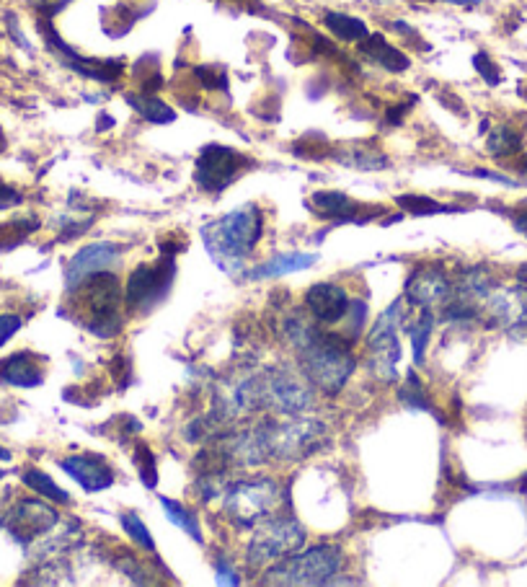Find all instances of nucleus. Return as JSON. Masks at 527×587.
<instances>
[{"label":"nucleus","instance_id":"obj_16","mask_svg":"<svg viewBox=\"0 0 527 587\" xmlns=\"http://www.w3.org/2000/svg\"><path fill=\"white\" fill-rule=\"evenodd\" d=\"M122 259V249L112 241H101V244H91L86 249H81L65 267V288L73 290L78 288L83 280H88L91 275H99V272H109V267Z\"/></svg>","mask_w":527,"mask_h":587},{"label":"nucleus","instance_id":"obj_4","mask_svg":"<svg viewBox=\"0 0 527 587\" xmlns=\"http://www.w3.org/2000/svg\"><path fill=\"white\" fill-rule=\"evenodd\" d=\"M344 556L336 546H313L274 562L264 572L261 585H326L339 575Z\"/></svg>","mask_w":527,"mask_h":587},{"label":"nucleus","instance_id":"obj_1","mask_svg":"<svg viewBox=\"0 0 527 587\" xmlns=\"http://www.w3.org/2000/svg\"><path fill=\"white\" fill-rule=\"evenodd\" d=\"M282 331L292 350L298 352L300 370L310 386L326 396H336L347 386L357 368L349 339L341 337L339 331H323L318 321H308L303 313L287 316Z\"/></svg>","mask_w":527,"mask_h":587},{"label":"nucleus","instance_id":"obj_28","mask_svg":"<svg viewBox=\"0 0 527 587\" xmlns=\"http://www.w3.org/2000/svg\"><path fill=\"white\" fill-rule=\"evenodd\" d=\"M161 505H163V510H166V518L171 520L176 528H181V531L189 533V536H192L197 544H202V528H199L197 515L189 513V510H186L181 502L168 500V497H161Z\"/></svg>","mask_w":527,"mask_h":587},{"label":"nucleus","instance_id":"obj_22","mask_svg":"<svg viewBox=\"0 0 527 587\" xmlns=\"http://www.w3.org/2000/svg\"><path fill=\"white\" fill-rule=\"evenodd\" d=\"M331 158H336L344 166H352V169L362 171H380L388 169L391 161L385 153H380L372 143H352V145H341L339 150H331Z\"/></svg>","mask_w":527,"mask_h":587},{"label":"nucleus","instance_id":"obj_35","mask_svg":"<svg viewBox=\"0 0 527 587\" xmlns=\"http://www.w3.org/2000/svg\"><path fill=\"white\" fill-rule=\"evenodd\" d=\"M199 86L207 88V91H225L228 88V73L220 65H199L194 68Z\"/></svg>","mask_w":527,"mask_h":587},{"label":"nucleus","instance_id":"obj_38","mask_svg":"<svg viewBox=\"0 0 527 587\" xmlns=\"http://www.w3.org/2000/svg\"><path fill=\"white\" fill-rule=\"evenodd\" d=\"M414 107V96H411V101H401L398 107H391L388 112H385V122L391 127H398L403 122V117H406V112Z\"/></svg>","mask_w":527,"mask_h":587},{"label":"nucleus","instance_id":"obj_47","mask_svg":"<svg viewBox=\"0 0 527 587\" xmlns=\"http://www.w3.org/2000/svg\"><path fill=\"white\" fill-rule=\"evenodd\" d=\"M520 96L527 101V83H522V86H520Z\"/></svg>","mask_w":527,"mask_h":587},{"label":"nucleus","instance_id":"obj_31","mask_svg":"<svg viewBox=\"0 0 527 587\" xmlns=\"http://www.w3.org/2000/svg\"><path fill=\"white\" fill-rule=\"evenodd\" d=\"M401 401L406 406H409V409H416V412H429V409H432V404H429V399H427V391H424V386H422V381H419V375L414 373V370H409V373H406V386L401 388Z\"/></svg>","mask_w":527,"mask_h":587},{"label":"nucleus","instance_id":"obj_6","mask_svg":"<svg viewBox=\"0 0 527 587\" xmlns=\"http://www.w3.org/2000/svg\"><path fill=\"white\" fill-rule=\"evenodd\" d=\"M259 427L269 458L298 461L326 445V425L316 419H264Z\"/></svg>","mask_w":527,"mask_h":587},{"label":"nucleus","instance_id":"obj_40","mask_svg":"<svg viewBox=\"0 0 527 587\" xmlns=\"http://www.w3.org/2000/svg\"><path fill=\"white\" fill-rule=\"evenodd\" d=\"M19 202H21V194L16 192V189L8 187L6 182H0V210H3V207L19 205Z\"/></svg>","mask_w":527,"mask_h":587},{"label":"nucleus","instance_id":"obj_29","mask_svg":"<svg viewBox=\"0 0 527 587\" xmlns=\"http://www.w3.org/2000/svg\"><path fill=\"white\" fill-rule=\"evenodd\" d=\"M398 207H403L409 215H416V218H424V215H440V213H455V207L440 205L432 197H422V194H401L396 197Z\"/></svg>","mask_w":527,"mask_h":587},{"label":"nucleus","instance_id":"obj_45","mask_svg":"<svg viewBox=\"0 0 527 587\" xmlns=\"http://www.w3.org/2000/svg\"><path fill=\"white\" fill-rule=\"evenodd\" d=\"M11 450H6L3 445H0V461H11Z\"/></svg>","mask_w":527,"mask_h":587},{"label":"nucleus","instance_id":"obj_14","mask_svg":"<svg viewBox=\"0 0 527 587\" xmlns=\"http://www.w3.org/2000/svg\"><path fill=\"white\" fill-rule=\"evenodd\" d=\"M308 207L323 220H334V223H354L365 225L370 220L385 215V207L380 205H362V202L352 200L344 192H313L308 200Z\"/></svg>","mask_w":527,"mask_h":587},{"label":"nucleus","instance_id":"obj_9","mask_svg":"<svg viewBox=\"0 0 527 587\" xmlns=\"http://www.w3.org/2000/svg\"><path fill=\"white\" fill-rule=\"evenodd\" d=\"M403 321V300H396L388 311L380 313L370 331H367V365L375 378L383 383L396 381V365L401 360V347H398V326Z\"/></svg>","mask_w":527,"mask_h":587},{"label":"nucleus","instance_id":"obj_41","mask_svg":"<svg viewBox=\"0 0 527 587\" xmlns=\"http://www.w3.org/2000/svg\"><path fill=\"white\" fill-rule=\"evenodd\" d=\"M217 582H223V585H238L241 577H238L225 562H217Z\"/></svg>","mask_w":527,"mask_h":587},{"label":"nucleus","instance_id":"obj_33","mask_svg":"<svg viewBox=\"0 0 527 587\" xmlns=\"http://www.w3.org/2000/svg\"><path fill=\"white\" fill-rule=\"evenodd\" d=\"M39 228V220H13V223L3 225L0 228V249H11V246H19L29 233H34Z\"/></svg>","mask_w":527,"mask_h":587},{"label":"nucleus","instance_id":"obj_27","mask_svg":"<svg viewBox=\"0 0 527 587\" xmlns=\"http://www.w3.org/2000/svg\"><path fill=\"white\" fill-rule=\"evenodd\" d=\"M21 479H24V484L31 489V492H37L39 497H44V500L57 502V505H70V494L62 487H57V481L52 479V476L44 474V471L29 469L24 471Z\"/></svg>","mask_w":527,"mask_h":587},{"label":"nucleus","instance_id":"obj_11","mask_svg":"<svg viewBox=\"0 0 527 587\" xmlns=\"http://www.w3.org/2000/svg\"><path fill=\"white\" fill-rule=\"evenodd\" d=\"M254 166L251 158H246L238 150L228 148V145H205L197 158V169H194V182L202 192L220 194L236 182L243 171Z\"/></svg>","mask_w":527,"mask_h":587},{"label":"nucleus","instance_id":"obj_17","mask_svg":"<svg viewBox=\"0 0 527 587\" xmlns=\"http://www.w3.org/2000/svg\"><path fill=\"white\" fill-rule=\"evenodd\" d=\"M349 306H352V298L336 282H316L305 293V308L313 316V321H318L321 326L341 324Z\"/></svg>","mask_w":527,"mask_h":587},{"label":"nucleus","instance_id":"obj_3","mask_svg":"<svg viewBox=\"0 0 527 587\" xmlns=\"http://www.w3.org/2000/svg\"><path fill=\"white\" fill-rule=\"evenodd\" d=\"M70 293H78L83 306V324L101 339L117 337L122 331V288L112 272H99L83 280Z\"/></svg>","mask_w":527,"mask_h":587},{"label":"nucleus","instance_id":"obj_46","mask_svg":"<svg viewBox=\"0 0 527 587\" xmlns=\"http://www.w3.org/2000/svg\"><path fill=\"white\" fill-rule=\"evenodd\" d=\"M6 150V135H3V130H0V153Z\"/></svg>","mask_w":527,"mask_h":587},{"label":"nucleus","instance_id":"obj_7","mask_svg":"<svg viewBox=\"0 0 527 587\" xmlns=\"http://www.w3.org/2000/svg\"><path fill=\"white\" fill-rule=\"evenodd\" d=\"M223 510L238 528H256L272 518L279 500V487L272 479L233 481L223 492Z\"/></svg>","mask_w":527,"mask_h":587},{"label":"nucleus","instance_id":"obj_37","mask_svg":"<svg viewBox=\"0 0 527 587\" xmlns=\"http://www.w3.org/2000/svg\"><path fill=\"white\" fill-rule=\"evenodd\" d=\"M21 329V316L16 313H3L0 316V347L13 337V334H19Z\"/></svg>","mask_w":527,"mask_h":587},{"label":"nucleus","instance_id":"obj_26","mask_svg":"<svg viewBox=\"0 0 527 587\" xmlns=\"http://www.w3.org/2000/svg\"><path fill=\"white\" fill-rule=\"evenodd\" d=\"M403 329H406V334H409V339H411V347H414V360L416 363H422L424 350H427L429 337H432V329H434L432 308H419V316H416V321L403 324Z\"/></svg>","mask_w":527,"mask_h":587},{"label":"nucleus","instance_id":"obj_25","mask_svg":"<svg viewBox=\"0 0 527 587\" xmlns=\"http://www.w3.org/2000/svg\"><path fill=\"white\" fill-rule=\"evenodd\" d=\"M525 148V135L512 125H499L491 130L489 140H486V150L494 158H515Z\"/></svg>","mask_w":527,"mask_h":587},{"label":"nucleus","instance_id":"obj_21","mask_svg":"<svg viewBox=\"0 0 527 587\" xmlns=\"http://www.w3.org/2000/svg\"><path fill=\"white\" fill-rule=\"evenodd\" d=\"M360 55L370 63L380 65L388 73H403L411 68V60L398 47H393L383 34H367L360 42Z\"/></svg>","mask_w":527,"mask_h":587},{"label":"nucleus","instance_id":"obj_42","mask_svg":"<svg viewBox=\"0 0 527 587\" xmlns=\"http://www.w3.org/2000/svg\"><path fill=\"white\" fill-rule=\"evenodd\" d=\"M512 223H515V228H517V231H520L522 236L527 238V205L517 207L515 213H512Z\"/></svg>","mask_w":527,"mask_h":587},{"label":"nucleus","instance_id":"obj_12","mask_svg":"<svg viewBox=\"0 0 527 587\" xmlns=\"http://www.w3.org/2000/svg\"><path fill=\"white\" fill-rule=\"evenodd\" d=\"M39 26H42V34L44 39H47V44L55 50L57 60H60L65 68L73 70V73L83 75V78H88V81H99V83H114L119 75H122L124 70L122 60H96V57H86L81 55V52H75L70 44L62 42L60 34L52 29L47 16H44Z\"/></svg>","mask_w":527,"mask_h":587},{"label":"nucleus","instance_id":"obj_19","mask_svg":"<svg viewBox=\"0 0 527 587\" xmlns=\"http://www.w3.org/2000/svg\"><path fill=\"white\" fill-rule=\"evenodd\" d=\"M0 383L16 388H37L44 383V360L34 352H16L0 360Z\"/></svg>","mask_w":527,"mask_h":587},{"label":"nucleus","instance_id":"obj_20","mask_svg":"<svg viewBox=\"0 0 527 587\" xmlns=\"http://www.w3.org/2000/svg\"><path fill=\"white\" fill-rule=\"evenodd\" d=\"M318 262V254H303V251H292V254H277L269 262L259 264L251 272H243V280L256 282V280H274V277L295 275V272H303V269L313 267Z\"/></svg>","mask_w":527,"mask_h":587},{"label":"nucleus","instance_id":"obj_30","mask_svg":"<svg viewBox=\"0 0 527 587\" xmlns=\"http://www.w3.org/2000/svg\"><path fill=\"white\" fill-rule=\"evenodd\" d=\"M119 523H122L124 533L132 538V544L140 546V549L148 551V554H155V541H153V536L148 533V525L140 520V515L122 513L119 515Z\"/></svg>","mask_w":527,"mask_h":587},{"label":"nucleus","instance_id":"obj_36","mask_svg":"<svg viewBox=\"0 0 527 587\" xmlns=\"http://www.w3.org/2000/svg\"><path fill=\"white\" fill-rule=\"evenodd\" d=\"M473 68L481 73V78H484L489 86H499V83H502V70H499V65H496L486 52H478V55L473 57Z\"/></svg>","mask_w":527,"mask_h":587},{"label":"nucleus","instance_id":"obj_10","mask_svg":"<svg viewBox=\"0 0 527 587\" xmlns=\"http://www.w3.org/2000/svg\"><path fill=\"white\" fill-rule=\"evenodd\" d=\"M176 277V262L174 254H163L158 262L140 264L127 280V293H124V303L132 311H150V308L161 306L166 295L171 293Z\"/></svg>","mask_w":527,"mask_h":587},{"label":"nucleus","instance_id":"obj_24","mask_svg":"<svg viewBox=\"0 0 527 587\" xmlns=\"http://www.w3.org/2000/svg\"><path fill=\"white\" fill-rule=\"evenodd\" d=\"M323 24L339 42H362L370 34L365 21L357 19V16H349V13L326 11L323 13Z\"/></svg>","mask_w":527,"mask_h":587},{"label":"nucleus","instance_id":"obj_15","mask_svg":"<svg viewBox=\"0 0 527 587\" xmlns=\"http://www.w3.org/2000/svg\"><path fill=\"white\" fill-rule=\"evenodd\" d=\"M450 275L442 264H416L414 272L406 280L403 300L414 308H432L445 303L450 293Z\"/></svg>","mask_w":527,"mask_h":587},{"label":"nucleus","instance_id":"obj_32","mask_svg":"<svg viewBox=\"0 0 527 587\" xmlns=\"http://www.w3.org/2000/svg\"><path fill=\"white\" fill-rule=\"evenodd\" d=\"M135 466L145 487L155 489V484H158V461H155V453L145 443L135 445Z\"/></svg>","mask_w":527,"mask_h":587},{"label":"nucleus","instance_id":"obj_23","mask_svg":"<svg viewBox=\"0 0 527 587\" xmlns=\"http://www.w3.org/2000/svg\"><path fill=\"white\" fill-rule=\"evenodd\" d=\"M124 101L135 109L145 122H153V125H171L176 119V112L168 107L166 101L158 99L155 94H124Z\"/></svg>","mask_w":527,"mask_h":587},{"label":"nucleus","instance_id":"obj_13","mask_svg":"<svg viewBox=\"0 0 527 587\" xmlns=\"http://www.w3.org/2000/svg\"><path fill=\"white\" fill-rule=\"evenodd\" d=\"M57 523H60L57 510H52L47 502L39 500L16 502L6 513V518H3V525L8 528V533L16 541H21V544H31L37 536L50 533Z\"/></svg>","mask_w":527,"mask_h":587},{"label":"nucleus","instance_id":"obj_44","mask_svg":"<svg viewBox=\"0 0 527 587\" xmlns=\"http://www.w3.org/2000/svg\"><path fill=\"white\" fill-rule=\"evenodd\" d=\"M517 169H520V176H522V179H525V182H527V156L522 158L520 166H517Z\"/></svg>","mask_w":527,"mask_h":587},{"label":"nucleus","instance_id":"obj_49","mask_svg":"<svg viewBox=\"0 0 527 587\" xmlns=\"http://www.w3.org/2000/svg\"><path fill=\"white\" fill-rule=\"evenodd\" d=\"M238 3H243V0H238Z\"/></svg>","mask_w":527,"mask_h":587},{"label":"nucleus","instance_id":"obj_2","mask_svg":"<svg viewBox=\"0 0 527 587\" xmlns=\"http://www.w3.org/2000/svg\"><path fill=\"white\" fill-rule=\"evenodd\" d=\"M264 233V213L259 205H243L202 228V241L215 264L230 277H243L246 259L254 254Z\"/></svg>","mask_w":527,"mask_h":587},{"label":"nucleus","instance_id":"obj_5","mask_svg":"<svg viewBox=\"0 0 527 587\" xmlns=\"http://www.w3.org/2000/svg\"><path fill=\"white\" fill-rule=\"evenodd\" d=\"M256 412L272 409L279 414H300L313 406V391L308 388V378L300 381L290 368H264L261 373H251Z\"/></svg>","mask_w":527,"mask_h":587},{"label":"nucleus","instance_id":"obj_39","mask_svg":"<svg viewBox=\"0 0 527 587\" xmlns=\"http://www.w3.org/2000/svg\"><path fill=\"white\" fill-rule=\"evenodd\" d=\"M68 3H73V0H37V8L42 11V16L52 19V16H55V13H60L62 8L68 6Z\"/></svg>","mask_w":527,"mask_h":587},{"label":"nucleus","instance_id":"obj_43","mask_svg":"<svg viewBox=\"0 0 527 587\" xmlns=\"http://www.w3.org/2000/svg\"><path fill=\"white\" fill-rule=\"evenodd\" d=\"M445 3H453V6H463V8H473V6H478L481 0H445Z\"/></svg>","mask_w":527,"mask_h":587},{"label":"nucleus","instance_id":"obj_34","mask_svg":"<svg viewBox=\"0 0 527 587\" xmlns=\"http://www.w3.org/2000/svg\"><path fill=\"white\" fill-rule=\"evenodd\" d=\"M365 319H367V306L365 300H352V306H349L347 316H344V329L339 331L341 337L349 339V342H354V339L360 337L362 329H365Z\"/></svg>","mask_w":527,"mask_h":587},{"label":"nucleus","instance_id":"obj_18","mask_svg":"<svg viewBox=\"0 0 527 587\" xmlns=\"http://www.w3.org/2000/svg\"><path fill=\"white\" fill-rule=\"evenodd\" d=\"M60 469L75 479L83 487V492L96 494L104 492L114 484V471L109 469V463L101 456H93V453H75V456L62 458Z\"/></svg>","mask_w":527,"mask_h":587},{"label":"nucleus","instance_id":"obj_48","mask_svg":"<svg viewBox=\"0 0 527 587\" xmlns=\"http://www.w3.org/2000/svg\"><path fill=\"white\" fill-rule=\"evenodd\" d=\"M3 476H6V474H3V471H0V479H3Z\"/></svg>","mask_w":527,"mask_h":587},{"label":"nucleus","instance_id":"obj_8","mask_svg":"<svg viewBox=\"0 0 527 587\" xmlns=\"http://www.w3.org/2000/svg\"><path fill=\"white\" fill-rule=\"evenodd\" d=\"M305 544V528L295 518H267L259 523L246 551V564L251 569H264L267 564L279 562L295 554Z\"/></svg>","mask_w":527,"mask_h":587}]
</instances>
